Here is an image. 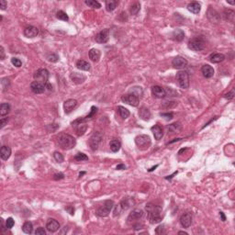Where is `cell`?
Listing matches in <instances>:
<instances>
[{"label": "cell", "instance_id": "obj_33", "mask_svg": "<svg viewBox=\"0 0 235 235\" xmlns=\"http://www.w3.org/2000/svg\"><path fill=\"white\" fill-rule=\"evenodd\" d=\"M10 111V106L8 103H2L1 106H0V115L2 117L6 116L9 114V112Z\"/></svg>", "mask_w": 235, "mask_h": 235}, {"label": "cell", "instance_id": "obj_20", "mask_svg": "<svg viewBox=\"0 0 235 235\" xmlns=\"http://www.w3.org/2000/svg\"><path fill=\"white\" fill-rule=\"evenodd\" d=\"M201 73L203 74L204 77L206 78H211L214 75V69L212 66L209 65V64H205L202 66L201 68Z\"/></svg>", "mask_w": 235, "mask_h": 235}, {"label": "cell", "instance_id": "obj_21", "mask_svg": "<svg viewBox=\"0 0 235 235\" xmlns=\"http://www.w3.org/2000/svg\"><path fill=\"white\" fill-rule=\"evenodd\" d=\"M11 155V149L10 147L7 146V145H4L1 147V149H0V156H1V158L4 160V161H7L9 159Z\"/></svg>", "mask_w": 235, "mask_h": 235}, {"label": "cell", "instance_id": "obj_59", "mask_svg": "<svg viewBox=\"0 0 235 235\" xmlns=\"http://www.w3.org/2000/svg\"><path fill=\"white\" fill-rule=\"evenodd\" d=\"M177 173H178V172H177V171H175V173H174L173 175H168L167 177H165V179H172V178L174 177V175H177Z\"/></svg>", "mask_w": 235, "mask_h": 235}, {"label": "cell", "instance_id": "obj_51", "mask_svg": "<svg viewBox=\"0 0 235 235\" xmlns=\"http://www.w3.org/2000/svg\"><path fill=\"white\" fill-rule=\"evenodd\" d=\"M7 7H8L7 1H5V0H1V1H0V9H1L2 10H5Z\"/></svg>", "mask_w": 235, "mask_h": 235}, {"label": "cell", "instance_id": "obj_60", "mask_svg": "<svg viewBox=\"0 0 235 235\" xmlns=\"http://www.w3.org/2000/svg\"><path fill=\"white\" fill-rule=\"evenodd\" d=\"M157 167H158V164H156V165H155V166H154V167H152V168H151V169H149V170H148V171H149V172H152V171H154V170H155V168H157Z\"/></svg>", "mask_w": 235, "mask_h": 235}, {"label": "cell", "instance_id": "obj_49", "mask_svg": "<svg viewBox=\"0 0 235 235\" xmlns=\"http://www.w3.org/2000/svg\"><path fill=\"white\" fill-rule=\"evenodd\" d=\"M224 98H227V99H232V98H234V89H232L230 92L227 93L226 95L224 96Z\"/></svg>", "mask_w": 235, "mask_h": 235}, {"label": "cell", "instance_id": "obj_7", "mask_svg": "<svg viewBox=\"0 0 235 235\" xmlns=\"http://www.w3.org/2000/svg\"><path fill=\"white\" fill-rule=\"evenodd\" d=\"M113 207H114V202L112 200H106L103 203V205H101L97 209L96 213L98 217H107L110 213Z\"/></svg>", "mask_w": 235, "mask_h": 235}, {"label": "cell", "instance_id": "obj_8", "mask_svg": "<svg viewBox=\"0 0 235 235\" xmlns=\"http://www.w3.org/2000/svg\"><path fill=\"white\" fill-rule=\"evenodd\" d=\"M102 140V134L99 131L97 132H94L93 135L90 137L89 139V146L91 148L92 151H96L98 150L100 143Z\"/></svg>", "mask_w": 235, "mask_h": 235}, {"label": "cell", "instance_id": "obj_5", "mask_svg": "<svg viewBox=\"0 0 235 235\" xmlns=\"http://www.w3.org/2000/svg\"><path fill=\"white\" fill-rule=\"evenodd\" d=\"M205 46H206L205 40L202 38H200V37L191 39L188 41V48L190 50H192V51H195V52H199V51L204 50Z\"/></svg>", "mask_w": 235, "mask_h": 235}, {"label": "cell", "instance_id": "obj_53", "mask_svg": "<svg viewBox=\"0 0 235 235\" xmlns=\"http://www.w3.org/2000/svg\"><path fill=\"white\" fill-rule=\"evenodd\" d=\"M63 178H64V175L62 174V173H60V174H55V175H54V180H60V179H63Z\"/></svg>", "mask_w": 235, "mask_h": 235}, {"label": "cell", "instance_id": "obj_28", "mask_svg": "<svg viewBox=\"0 0 235 235\" xmlns=\"http://www.w3.org/2000/svg\"><path fill=\"white\" fill-rule=\"evenodd\" d=\"M224 59H225V56L222 54H214L209 57V61L213 64L221 63L222 61H224Z\"/></svg>", "mask_w": 235, "mask_h": 235}, {"label": "cell", "instance_id": "obj_26", "mask_svg": "<svg viewBox=\"0 0 235 235\" xmlns=\"http://www.w3.org/2000/svg\"><path fill=\"white\" fill-rule=\"evenodd\" d=\"M118 5L119 1H117V0H108V1H106V9L109 12H112L116 9Z\"/></svg>", "mask_w": 235, "mask_h": 235}, {"label": "cell", "instance_id": "obj_9", "mask_svg": "<svg viewBox=\"0 0 235 235\" xmlns=\"http://www.w3.org/2000/svg\"><path fill=\"white\" fill-rule=\"evenodd\" d=\"M121 100L124 103H126L128 105H130L132 107H137L139 105V102H140L139 97L134 95V94H128V95H126V96H123L121 98Z\"/></svg>", "mask_w": 235, "mask_h": 235}, {"label": "cell", "instance_id": "obj_13", "mask_svg": "<svg viewBox=\"0 0 235 235\" xmlns=\"http://www.w3.org/2000/svg\"><path fill=\"white\" fill-rule=\"evenodd\" d=\"M46 229L50 232H55L60 229V223L54 219H49L46 222Z\"/></svg>", "mask_w": 235, "mask_h": 235}, {"label": "cell", "instance_id": "obj_38", "mask_svg": "<svg viewBox=\"0 0 235 235\" xmlns=\"http://www.w3.org/2000/svg\"><path fill=\"white\" fill-rule=\"evenodd\" d=\"M140 4L138 2L134 3L130 9V12L131 15H137L140 12Z\"/></svg>", "mask_w": 235, "mask_h": 235}, {"label": "cell", "instance_id": "obj_45", "mask_svg": "<svg viewBox=\"0 0 235 235\" xmlns=\"http://www.w3.org/2000/svg\"><path fill=\"white\" fill-rule=\"evenodd\" d=\"M47 59H48V61L51 62V63H56L59 60V56L55 54H52L47 57Z\"/></svg>", "mask_w": 235, "mask_h": 235}, {"label": "cell", "instance_id": "obj_56", "mask_svg": "<svg viewBox=\"0 0 235 235\" xmlns=\"http://www.w3.org/2000/svg\"><path fill=\"white\" fill-rule=\"evenodd\" d=\"M8 121H9L8 118L7 119H1V129L5 127V125H6V123H8Z\"/></svg>", "mask_w": 235, "mask_h": 235}, {"label": "cell", "instance_id": "obj_37", "mask_svg": "<svg viewBox=\"0 0 235 235\" xmlns=\"http://www.w3.org/2000/svg\"><path fill=\"white\" fill-rule=\"evenodd\" d=\"M85 3V5H87L88 7L93 8V9H100L101 8V4L99 2L96 1V0H86Z\"/></svg>", "mask_w": 235, "mask_h": 235}, {"label": "cell", "instance_id": "obj_63", "mask_svg": "<svg viewBox=\"0 0 235 235\" xmlns=\"http://www.w3.org/2000/svg\"><path fill=\"white\" fill-rule=\"evenodd\" d=\"M84 174H85V172H82V173H80V174H79V175L81 176V175H83Z\"/></svg>", "mask_w": 235, "mask_h": 235}, {"label": "cell", "instance_id": "obj_42", "mask_svg": "<svg viewBox=\"0 0 235 235\" xmlns=\"http://www.w3.org/2000/svg\"><path fill=\"white\" fill-rule=\"evenodd\" d=\"M177 127H181V125H180V123H174V124H171L170 126H168V130H172V131H174V132H178V131H180V130L181 129H177Z\"/></svg>", "mask_w": 235, "mask_h": 235}, {"label": "cell", "instance_id": "obj_50", "mask_svg": "<svg viewBox=\"0 0 235 235\" xmlns=\"http://www.w3.org/2000/svg\"><path fill=\"white\" fill-rule=\"evenodd\" d=\"M161 116L162 117H164V118H165L166 119H173V117H174V115H173V113H161Z\"/></svg>", "mask_w": 235, "mask_h": 235}, {"label": "cell", "instance_id": "obj_2", "mask_svg": "<svg viewBox=\"0 0 235 235\" xmlns=\"http://www.w3.org/2000/svg\"><path fill=\"white\" fill-rule=\"evenodd\" d=\"M57 143L64 150H71L75 146L76 140L73 136L69 134L61 133L57 136Z\"/></svg>", "mask_w": 235, "mask_h": 235}, {"label": "cell", "instance_id": "obj_11", "mask_svg": "<svg viewBox=\"0 0 235 235\" xmlns=\"http://www.w3.org/2000/svg\"><path fill=\"white\" fill-rule=\"evenodd\" d=\"M172 65L176 69H184L187 65V61L182 56H176L173 59Z\"/></svg>", "mask_w": 235, "mask_h": 235}, {"label": "cell", "instance_id": "obj_3", "mask_svg": "<svg viewBox=\"0 0 235 235\" xmlns=\"http://www.w3.org/2000/svg\"><path fill=\"white\" fill-rule=\"evenodd\" d=\"M135 143L140 151H146L150 148L152 144V140L148 135L142 134L135 138Z\"/></svg>", "mask_w": 235, "mask_h": 235}, {"label": "cell", "instance_id": "obj_15", "mask_svg": "<svg viewBox=\"0 0 235 235\" xmlns=\"http://www.w3.org/2000/svg\"><path fill=\"white\" fill-rule=\"evenodd\" d=\"M30 88L31 91L35 94H42L46 90V86L37 81H34L30 84Z\"/></svg>", "mask_w": 235, "mask_h": 235}, {"label": "cell", "instance_id": "obj_27", "mask_svg": "<svg viewBox=\"0 0 235 235\" xmlns=\"http://www.w3.org/2000/svg\"><path fill=\"white\" fill-rule=\"evenodd\" d=\"M173 38L176 41H182L185 38V33L182 29H176L173 31Z\"/></svg>", "mask_w": 235, "mask_h": 235}, {"label": "cell", "instance_id": "obj_54", "mask_svg": "<svg viewBox=\"0 0 235 235\" xmlns=\"http://www.w3.org/2000/svg\"><path fill=\"white\" fill-rule=\"evenodd\" d=\"M0 59L1 60L5 59V51H4V48L2 46L0 47Z\"/></svg>", "mask_w": 235, "mask_h": 235}, {"label": "cell", "instance_id": "obj_25", "mask_svg": "<svg viewBox=\"0 0 235 235\" xmlns=\"http://www.w3.org/2000/svg\"><path fill=\"white\" fill-rule=\"evenodd\" d=\"M76 67L82 71H89L90 70V64L85 60H79L76 63Z\"/></svg>", "mask_w": 235, "mask_h": 235}, {"label": "cell", "instance_id": "obj_47", "mask_svg": "<svg viewBox=\"0 0 235 235\" xmlns=\"http://www.w3.org/2000/svg\"><path fill=\"white\" fill-rule=\"evenodd\" d=\"M11 63H12V64H13L14 66H16V67H18V68L22 65L21 61H20L19 59H18V58H15V57L11 59Z\"/></svg>", "mask_w": 235, "mask_h": 235}, {"label": "cell", "instance_id": "obj_1", "mask_svg": "<svg viewBox=\"0 0 235 235\" xmlns=\"http://www.w3.org/2000/svg\"><path fill=\"white\" fill-rule=\"evenodd\" d=\"M149 220L152 224H156L162 221L163 219V209L161 207L154 205L152 203H149L145 207Z\"/></svg>", "mask_w": 235, "mask_h": 235}, {"label": "cell", "instance_id": "obj_17", "mask_svg": "<svg viewBox=\"0 0 235 235\" xmlns=\"http://www.w3.org/2000/svg\"><path fill=\"white\" fill-rule=\"evenodd\" d=\"M208 19L212 22V23H219L220 21V16L219 14L213 9L212 8H209L208 10Z\"/></svg>", "mask_w": 235, "mask_h": 235}, {"label": "cell", "instance_id": "obj_22", "mask_svg": "<svg viewBox=\"0 0 235 235\" xmlns=\"http://www.w3.org/2000/svg\"><path fill=\"white\" fill-rule=\"evenodd\" d=\"M187 9H188L193 14H199L200 12L201 6L199 2L193 1V2H190L188 5H187Z\"/></svg>", "mask_w": 235, "mask_h": 235}, {"label": "cell", "instance_id": "obj_32", "mask_svg": "<svg viewBox=\"0 0 235 235\" xmlns=\"http://www.w3.org/2000/svg\"><path fill=\"white\" fill-rule=\"evenodd\" d=\"M234 11L233 10H230V9H228V10H225L224 13H223V17H224V19L229 21V22H233L234 20Z\"/></svg>", "mask_w": 235, "mask_h": 235}, {"label": "cell", "instance_id": "obj_19", "mask_svg": "<svg viewBox=\"0 0 235 235\" xmlns=\"http://www.w3.org/2000/svg\"><path fill=\"white\" fill-rule=\"evenodd\" d=\"M39 34V29L36 27L29 26L24 29V35L27 38H35Z\"/></svg>", "mask_w": 235, "mask_h": 235}, {"label": "cell", "instance_id": "obj_39", "mask_svg": "<svg viewBox=\"0 0 235 235\" xmlns=\"http://www.w3.org/2000/svg\"><path fill=\"white\" fill-rule=\"evenodd\" d=\"M1 86H2V91L6 92L7 90H9V86H10V82L8 78H3L1 80Z\"/></svg>", "mask_w": 235, "mask_h": 235}, {"label": "cell", "instance_id": "obj_62", "mask_svg": "<svg viewBox=\"0 0 235 235\" xmlns=\"http://www.w3.org/2000/svg\"><path fill=\"white\" fill-rule=\"evenodd\" d=\"M227 2H228L229 4H230V5H234V4H235V2H234V1H232V2H231V1H227Z\"/></svg>", "mask_w": 235, "mask_h": 235}, {"label": "cell", "instance_id": "obj_31", "mask_svg": "<svg viewBox=\"0 0 235 235\" xmlns=\"http://www.w3.org/2000/svg\"><path fill=\"white\" fill-rule=\"evenodd\" d=\"M120 147H121V144H120V143L119 142L118 140H112L111 142L109 143V148H110V150L113 153L119 152Z\"/></svg>", "mask_w": 235, "mask_h": 235}, {"label": "cell", "instance_id": "obj_30", "mask_svg": "<svg viewBox=\"0 0 235 235\" xmlns=\"http://www.w3.org/2000/svg\"><path fill=\"white\" fill-rule=\"evenodd\" d=\"M139 115H140V118H142L143 119H144V120H149L150 118H151V112L146 108H142V109H140V110L139 112Z\"/></svg>", "mask_w": 235, "mask_h": 235}, {"label": "cell", "instance_id": "obj_4", "mask_svg": "<svg viewBox=\"0 0 235 235\" xmlns=\"http://www.w3.org/2000/svg\"><path fill=\"white\" fill-rule=\"evenodd\" d=\"M176 80L179 86L183 89H187L189 86V74L186 71H179L176 73Z\"/></svg>", "mask_w": 235, "mask_h": 235}, {"label": "cell", "instance_id": "obj_35", "mask_svg": "<svg viewBox=\"0 0 235 235\" xmlns=\"http://www.w3.org/2000/svg\"><path fill=\"white\" fill-rule=\"evenodd\" d=\"M22 230L23 232L27 233V234H30L32 233V230H33V225L30 221H26L23 226H22Z\"/></svg>", "mask_w": 235, "mask_h": 235}, {"label": "cell", "instance_id": "obj_23", "mask_svg": "<svg viewBox=\"0 0 235 235\" xmlns=\"http://www.w3.org/2000/svg\"><path fill=\"white\" fill-rule=\"evenodd\" d=\"M152 131L154 133V139L156 140H159L162 139L163 135H164V132H163V129L159 126V125H154V127H152Z\"/></svg>", "mask_w": 235, "mask_h": 235}, {"label": "cell", "instance_id": "obj_34", "mask_svg": "<svg viewBox=\"0 0 235 235\" xmlns=\"http://www.w3.org/2000/svg\"><path fill=\"white\" fill-rule=\"evenodd\" d=\"M118 112L119 114V116L123 119H126L127 118H129L130 116V111L124 108V107H121V106H119L118 107Z\"/></svg>", "mask_w": 235, "mask_h": 235}, {"label": "cell", "instance_id": "obj_14", "mask_svg": "<svg viewBox=\"0 0 235 235\" xmlns=\"http://www.w3.org/2000/svg\"><path fill=\"white\" fill-rule=\"evenodd\" d=\"M153 95L157 98H164L166 96V90L159 85H154L152 87Z\"/></svg>", "mask_w": 235, "mask_h": 235}, {"label": "cell", "instance_id": "obj_36", "mask_svg": "<svg viewBox=\"0 0 235 235\" xmlns=\"http://www.w3.org/2000/svg\"><path fill=\"white\" fill-rule=\"evenodd\" d=\"M71 78H72L73 82H74V83H76V84L83 83V82H84V80L85 79V76H83V75H81V74H77V73L73 74L71 75Z\"/></svg>", "mask_w": 235, "mask_h": 235}, {"label": "cell", "instance_id": "obj_43", "mask_svg": "<svg viewBox=\"0 0 235 235\" xmlns=\"http://www.w3.org/2000/svg\"><path fill=\"white\" fill-rule=\"evenodd\" d=\"M54 159L56 160V162H58V163H63L64 160L63 154H62L61 153H59V152H54Z\"/></svg>", "mask_w": 235, "mask_h": 235}, {"label": "cell", "instance_id": "obj_44", "mask_svg": "<svg viewBox=\"0 0 235 235\" xmlns=\"http://www.w3.org/2000/svg\"><path fill=\"white\" fill-rule=\"evenodd\" d=\"M97 111H98V108H96V107H92V108H91V112H90V114H89L88 116L85 117V118H84V119L86 121L87 119H92L94 116H95V114L97 113Z\"/></svg>", "mask_w": 235, "mask_h": 235}, {"label": "cell", "instance_id": "obj_18", "mask_svg": "<svg viewBox=\"0 0 235 235\" xmlns=\"http://www.w3.org/2000/svg\"><path fill=\"white\" fill-rule=\"evenodd\" d=\"M143 217V211L142 209H133V210L130 213V215H129V217H128V220H129V221L138 220V219H142Z\"/></svg>", "mask_w": 235, "mask_h": 235}, {"label": "cell", "instance_id": "obj_46", "mask_svg": "<svg viewBox=\"0 0 235 235\" xmlns=\"http://www.w3.org/2000/svg\"><path fill=\"white\" fill-rule=\"evenodd\" d=\"M14 224H15V221H14L13 218H8L7 219V220H6V227H7V229L13 228Z\"/></svg>", "mask_w": 235, "mask_h": 235}, {"label": "cell", "instance_id": "obj_16", "mask_svg": "<svg viewBox=\"0 0 235 235\" xmlns=\"http://www.w3.org/2000/svg\"><path fill=\"white\" fill-rule=\"evenodd\" d=\"M76 106H77V101L75 99H68V100L64 101V112L66 114L71 113Z\"/></svg>", "mask_w": 235, "mask_h": 235}, {"label": "cell", "instance_id": "obj_6", "mask_svg": "<svg viewBox=\"0 0 235 235\" xmlns=\"http://www.w3.org/2000/svg\"><path fill=\"white\" fill-rule=\"evenodd\" d=\"M34 79H35V81H37L46 86V85L48 84V80H49L48 70L45 68H40L39 70H37L34 74Z\"/></svg>", "mask_w": 235, "mask_h": 235}, {"label": "cell", "instance_id": "obj_48", "mask_svg": "<svg viewBox=\"0 0 235 235\" xmlns=\"http://www.w3.org/2000/svg\"><path fill=\"white\" fill-rule=\"evenodd\" d=\"M35 234H36V235H45V234H46V231H45L44 228L40 227V228H38V229L35 230Z\"/></svg>", "mask_w": 235, "mask_h": 235}, {"label": "cell", "instance_id": "obj_57", "mask_svg": "<svg viewBox=\"0 0 235 235\" xmlns=\"http://www.w3.org/2000/svg\"><path fill=\"white\" fill-rule=\"evenodd\" d=\"M117 169H118V170H124V169H126V166L121 164H119V165L117 166Z\"/></svg>", "mask_w": 235, "mask_h": 235}, {"label": "cell", "instance_id": "obj_10", "mask_svg": "<svg viewBox=\"0 0 235 235\" xmlns=\"http://www.w3.org/2000/svg\"><path fill=\"white\" fill-rule=\"evenodd\" d=\"M96 41L98 43H106L109 39V29H105L96 35Z\"/></svg>", "mask_w": 235, "mask_h": 235}, {"label": "cell", "instance_id": "obj_24", "mask_svg": "<svg viewBox=\"0 0 235 235\" xmlns=\"http://www.w3.org/2000/svg\"><path fill=\"white\" fill-rule=\"evenodd\" d=\"M101 56V53L99 50L98 49H91L89 51V58L93 61V62H98Z\"/></svg>", "mask_w": 235, "mask_h": 235}, {"label": "cell", "instance_id": "obj_52", "mask_svg": "<svg viewBox=\"0 0 235 235\" xmlns=\"http://www.w3.org/2000/svg\"><path fill=\"white\" fill-rule=\"evenodd\" d=\"M156 233L157 234H159V232H160V234H162V233H165V231H164V225H162V226H159L157 229H156Z\"/></svg>", "mask_w": 235, "mask_h": 235}, {"label": "cell", "instance_id": "obj_58", "mask_svg": "<svg viewBox=\"0 0 235 235\" xmlns=\"http://www.w3.org/2000/svg\"><path fill=\"white\" fill-rule=\"evenodd\" d=\"M219 216H220V218H221V220H222V221H225V220H226V217H225V215H224V213H223L222 211H220V212H219Z\"/></svg>", "mask_w": 235, "mask_h": 235}, {"label": "cell", "instance_id": "obj_12", "mask_svg": "<svg viewBox=\"0 0 235 235\" xmlns=\"http://www.w3.org/2000/svg\"><path fill=\"white\" fill-rule=\"evenodd\" d=\"M180 223L183 228H188L192 224V214L186 212L183 214L180 218Z\"/></svg>", "mask_w": 235, "mask_h": 235}, {"label": "cell", "instance_id": "obj_40", "mask_svg": "<svg viewBox=\"0 0 235 235\" xmlns=\"http://www.w3.org/2000/svg\"><path fill=\"white\" fill-rule=\"evenodd\" d=\"M57 19H61V20H64V21H68L69 20V17L63 10H60V11L57 12Z\"/></svg>", "mask_w": 235, "mask_h": 235}, {"label": "cell", "instance_id": "obj_29", "mask_svg": "<svg viewBox=\"0 0 235 235\" xmlns=\"http://www.w3.org/2000/svg\"><path fill=\"white\" fill-rule=\"evenodd\" d=\"M133 204H134L133 199H123L119 205L120 206L122 211H124V210H127V209H128L131 205H133Z\"/></svg>", "mask_w": 235, "mask_h": 235}, {"label": "cell", "instance_id": "obj_41", "mask_svg": "<svg viewBox=\"0 0 235 235\" xmlns=\"http://www.w3.org/2000/svg\"><path fill=\"white\" fill-rule=\"evenodd\" d=\"M74 159L78 162H81V161H86L88 160V157L85 154H82V153H78L75 156H74Z\"/></svg>", "mask_w": 235, "mask_h": 235}, {"label": "cell", "instance_id": "obj_55", "mask_svg": "<svg viewBox=\"0 0 235 235\" xmlns=\"http://www.w3.org/2000/svg\"><path fill=\"white\" fill-rule=\"evenodd\" d=\"M66 210H68L71 215H74V207H72V206L67 207V208H66Z\"/></svg>", "mask_w": 235, "mask_h": 235}, {"label": "cell", "instance_id": "obj_61", "mask_svg": "<svg viewBox=\"0 0 235 235\" xmlns=\"http://www.w3.org/2000/svg\"><path fill=\"white\" fill-rule=\"evenodd\" d=\"M178 234H185V235H187L188 233L185 232V231H178Z\"/></svg>", "mask_w": 235, "mask_h": 235}]
</instances>
